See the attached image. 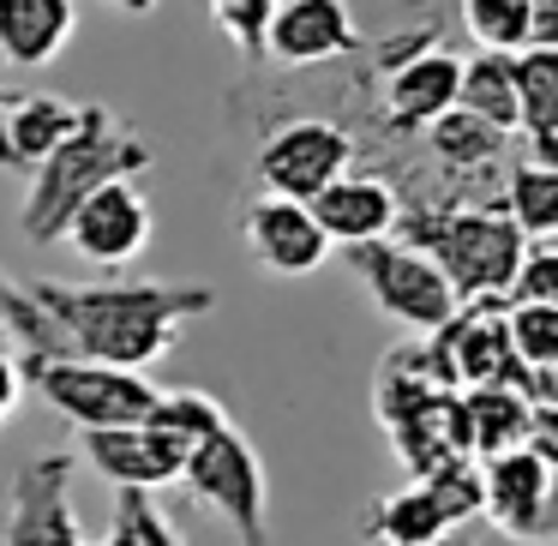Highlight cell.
Returning a JSON list of instances; mask_svg holds the SVG:
<instances>
[{
    "label": "cell",
    "mask_w": 558,
    "mask_h": 546,
    "mask_svg": "<svg viewBox=\"0 0 558 546\" xmlns=\"http://www.w3.org/2000/svg\"><path fill=\"white\" fill-rule=\"evenodd\" d=\"M25 294L43 306L54 330V354H78V361L126 366V373H150L162 354L181 342L193 318L217 313V289L210 282H54L31 277Z\"/></svg>",
    "instance_id": "cell-1"
},
{
    "label": "cell",
    "mask_w": 558,
    "mask_h": 546,
    "mask_svg": "<svg viewBox=\"0 0 558 546\" xmlns=\"http://www.w3.org/2000/svg\"><path fill=\"white\" fill-rule=\"evenodd\" d=\"M150 162H157V150H150V138L138 133V126H126L121 114L102 109V102H85L73 138L54 145V157L31 169L25 205H19L25 241H37V246L66 241V222H73V210L85 205L90 193H102L109 181H138Z\"/></svg>",
    "instance_id": "cell-2"
},
{
    "label": "cell",
    "mask_w": 558,
    "mask_h": 546,
    "mask_svg": "<svg viewBox=\"0 0 558 546\" xmlns=\"http://www.w3.org/2000/svg\"><path fill=\"white\" fill-rule=\"evenodd\" d=\"M397 234L445 270L457 301H510V282L529 253V234L510 222L505 205H414L402 210Z\"/></svg>",
    "instance_id": "cell-3"
},
{
    "label": "cell",
    "mask_w": 558,
    "mask_h": 546,
    "mask_svg": "<svg viewBox=\"0 0 558 546\" xmlns=\"http://www.w3.org/2000/svg\"><path fill=\"white\" fill-rule=\"evenodd\" d=\"M25 373H31V390L61 421H73L78 433H90V426H138L150 421V409L162 397V385H150V373L78 361V354H25Z\"/></svg>",
    "instance_id": "cell-4"
},
{
    "label": "cell",
    "mask_w": 558,
    "mask_h": 546,
    "mask_svg": "<svg viewBox=\"0 0 558 546\" xmlns=\"http://www.w3.org/2000/svg\"><path fill=\"white\" fill-rule=\"evenodd\" d=\"M181 486L193 505L217 510L241 546H270V481H265V457L253 450V438L241 426H217L210 438H198L186 450Z\"/></svg>",
    "instance_id": "cell-5"
},
{
    "label": "cell",
    "mask_w": 558,
    "mask_h": 546,
    "mask_svg": "<svg viewBox=\"0 0 558 546\" xmlns=\"http://www.w3.org/2000/svg\"><path fill=\"white\" fill-rule=\"evenodd\" d=\"M342 253H349V270L361 277L366 301H373L390 325L414 330V337H438V330L457 318L462 301H457V289H450V277L421 253V246L402 241V234L366 241V246H342Z\"/></svg>",
    "instance_id": "cell-6"
},
{
    "label": "cell",
    "mask_w": 558,
    "mask_h": 546,
    "mask_svg": "<svg viewBox=\"0 0 558 546\" xmlns=\"http://www.w3.org/2000/svg\"><path fill=\"white\" fill-rule=\"evenodd\" d=\"M469 522H481V462H450V469L378 498L366 534L385 546H457V529H469Z\"/></svg>",
    "instance_id": "cell-7"
},
{
    "label": "cell",
    "mask_w": 558,
    "mask_h": 546,
    "mask_svg": "<svg viewBox=\"0 0 558 546\" xmlns=\"http://www.w3.org/2000/svg\"><path fill=\"white\" fill-rule=\"evenodd\" d=\"M258 186L277 198H301L313 205L337 174L354 169V133L325 114H306V121H282L277 133L258 145Z\"/></svg>",
    "instance_id": "cell-8"
},
{
    "label": "cell",
    "mask_w": 558,
    "mask_h": 546,
    "mask_svg": "<svg viewBox=\"0 0 558 546\" xmlns=\"http://www.w3.org/2000/svg\"><path fill=\"white\" fill-rule=\"evenodd\" d=\"M481 517L522 546L558 541V469H546L534 450H505L481 462Z\"/></svg>",
    "instance_id": "cell-9"
},
{
    "label": "cell",
    "mask_w": 558,
    "mask_h": 546,
    "mask_svg": "<svg viewBox=\"0 0 558 546\" xmlns=\"http://www.w3.org/2000/svg\"><path fill=\"white\" fill-rule=\"evenodd\" d=\"M73 474H78L73 450L31 457L13 474V493H7V541L0 546H90L85 529H78Z\"/></svg>",
    "instance_id": "cell-10"
},
{
    "label": "cell",
    "mask_w": 558,
    "mask_h": 546,
    "mask_svg": "<svg viewBox=\"0 0 558 546\" xmlns=\"http://www.w3.org/2000/svg\"><path fill=\"white\" fill-rule=\"evenodd\" d=\"M157 234L150 198L138 193V181H109L102 193H90L66 222V246L97 270H126Z\"/></svg>",
    "instance_id": "cell-11"
},
{
    "label": "cell",
    "mask_w": 558,
    "mask_h": 546,
    "mask_svg": "<svg viewBox=\"0 0 558 546\" xmlns=\"http://www.w3.org/2000/svg\"><path fill=\"white\" fill-rule=\"evenodd\" d=\"M78 457L114 481L121 493H157V486H174L186 469V445L169 433H157L150 421L138 426H90L78 433Z\"/></svg>",
    "instance_id": "cell-12"
},
{
    "label": "cell",
    "mask_w": 558,
    "mask_h": 546,
    "mask_svg": "<svg viewBox=\"0 0 558 546\" xmlns=\"http://www.w3.org/2000/svg\"><path fill=\"white\" fill-rule=\"evenodd\" d=\"M241 241L270 277H313L330 258V234L318 229L313 205L277 198V193H258L253 205L241 210Z\"/></svg>",
    "instance_id": "cell-13"
},
{
    "label": "cell",
    "mask_w": 558,
    "mask_h": 546,
    "mask_svg": "<svg viewBox=\"0 0 558 546\" xmlns=\"http://www.w3.org/2000/svg\"><path fill=\"white\" fill-rule=\"evenodd\" d=\"M505 306L510 301H462L457 318L433 337V349H438V361H445V373L457 390L522 385V366H517L510 337H505Z\"/></svg>",
    "instance_id": "cell-14"
},
{
    "label": "cell",
    "mask_w": 558,
    "mask_h": 546,
    "mask_svg": "<svg viewBox=\"0 0 558 546\" xmlns=\"http://www.w3.org/2000/svg\"><path fill=\"white\" fill-rule=\"evenodd\" d=\"M361 54V31H354L349 0H282L265 37V61L306 73V66H330Z\"/></svg>",
    "instance_id": "cell-15"
},
{
    "label": "cell",
    "mask_w": 558,
    "mask_h": 546,
    "mask_svg": "<svg viewBox=\"0 0 558 546\" xmlns=\"http://www.w3.org/2000/svg\"><path fill=\"white\" fill-rule=\"evenodd\" d=\"M313 217H318V229L330 234V246H366V241H390V234H397L402 198L385 174L349 169L313 198Z\"/></svg>",
    "instance_id": "cell-16"
},
{
    "label": "cell",
    "mask_w": 558,
    "mask_h": 546,
    "mask_svg": "<svg viewBox=\"0 0 558 546\" xmlns=\"http://www.w3.org/2000/svg\"><path fill=\"white\" fill-rule=\"evenodd\" d=\"M85 102H66L54 90H7L0 102V169L31 174L37 162L54 157V145H66L78 126Z\"/></svg>",
    "instance_id": "cell-17"
},
{
    "label": "cell",
    "mask_w": 558,
    "mask_h": 546,
    "mask_svg": "<svg viewBox=\"0 0 558 546\" xmlns=\"http://www.w3.org/2000/svg\"><path fill=\"white\" fill-rule=\"evenodd\" d=\"M462 102V61L445 49L409 54V61L390 66L385 78V121L397 133H426L433 121H445Z\"/></svg>",
    "instance_id": "cell-18"
},
{
    "label": "cell",
    "mask_w": 558,
    "mask_h": 546,
    "mask_svg": "<svg viewBox=\"0 0 558 546\" xmlns=\"http://www.w3.org/2000/svg\"><path fill=\"white\" fill-rule=\"evenodd\" d=\"M78 0H0V61L37 73L73 43Z\"/></svg>",
    "instance_id": "cell-19"
},
{
    "label": "cell",
    "mask_w": 558,
    "mask_h": 546,
    "mask_svg": "<svg viewBox=\"0 0 558 546\" xmlns=\"http://www.w3.org/2000/svg\"><path fill=\"white\" fill-rule=\"evenodd\" d=\"M529 409L534 402L522 397V385H474L462 390V433H469V457H505V450L522 445L529 433Z\"/></svg>",
    "instance_id": "cell-20"
},
{
    "label": "cell",
    "mask_w": 558,
    "mask_h": 546,
    "mask_svg": "<svg viewBox=\"0 0 558 546\" xmlns=\"http://www.w3.org/2000/svg\"><path fill=\"white\" fill-rule=\"evenodd\" d=\"M457 109L481 114L498 133H522V97H517V54L481 49L474 61H462V102Z\"/></svg>",
    "instance_id": "cell-21"
},
{
    "label": "cell",
    "mask_w": 558,
    "mask_h": 546,
    "mask_svg": "<svg viewBox=\"0 0 558 546\" xmlns=\"http://www.w3.org/2000/svg\"><path fill=\"white\" fill-rule=\"evenodd\" d=\"M498 205L510 210L529 241H558V157H534V162H510L505 169V198Z\"/></svg>",
    "instance_id": "cell-22"
},
{
    "label": "cell",
    "mask_w": 558,
    "mask_h": 546,
    "mask_svg": "<svg viewBox=\"0 0 558 546\" xmlns=\"http://www.w3.org/2000/svg\"><path fill=\"white\" fill-rule=\"evenodd\" d=\"M517 97H522V133L541 145V157L558 150V49H529L517 54Z\"/></svg>",
    "instance_id": "cell-23"
},
{
    "label": "cell",
    "mask_w": 558,
    "mask_h": 546,
    "mask_svg": "<svg viewBox=\"0 0 558 546\" xmlns=\"http://www.w3.org/2000/svg\"><path fill=\"white\" fill-rule=\"evenodd\" d=\"M426 145H433V157L450 162V169H474V162H498V157H505L510 133L486 126L481 114H469V109H450L445 121L426 126Z\"/></svg>",
    "instance_id": "cell-24"
},
{
    "label": "cell",
    "mask_w": 558,
    "mask_h": 546,
    "mask_svg": "<svg viewBox=\"0 0 558 546\" xmlns=\"http://www.w3.org/2000/svg\"><path fill=\"white\" fill-rule=\"evenodd\" d=\"M462 25H469L474 49L522 54L529 49V0H462Z\"/></svg>",
    "instance_id": "cell-25"
},
{
    "label": "cell",
    "mask_w": 558,
    "mask_h": 546,
    "mask_svg": "<svg viewBox=\"0 0 558 546\" xmlns=\"http://www.w3.org/2000/svg\"><path fill=\"white\" fill-rule=\"evenodd\" d=\"M150 426L169 438H181L186 450L198 445V438H210L217 426H229V409H222L217 397H205V390H162L157 409H150Z\"/></svg>",
    "instance_id": "cell-26"
},
{
    "label": "cell",
    "mask_w": 558,
    "mask_h": 546,
    "mask_svg": "<svg viewBox=\"0 0 558 546\" xmlns=\"http://www.w3.org/2000/svg\"><path fill=\"white\" fill-rule=\"evenodd\" d=\"M505 337L522 373L558 361V306H534V301H510L505 306Z\"/></svg>",
    "instance_id": "cell-27"
},
{
    "label": "cell",
    "mask_w": 558,
    "mask_h": 546,
    "mask_svg": "<svg viewBox=\"0 0 558 546\" xmlns=\"http://www.w3.org/2000/svg\"><path fill=\"white\" fill-rule=\"evenodd\" d=\"M0 337L19 342V354H54V330L43 318V306L25 294V282H13L0 270Z\"/></svg>",
    "instance_id": "cell-28"
},
{
    "label": "cell",
    "mask_w": 558,
    "mask_h": 546,
    "mask_svg": "<svg viewBox=\"0 0 558 546\" xmlns=\"http://www.w3.org/2000/svg\"><path fill=\"white\" fill-rule=\"evenodd\" d=\"M109 546H181V534L150 505V493H121L109 517Z\"/></svg>",
    "instance_id": "cell-29"
},
{
    "label": "cell",
    "mask_w": 558,
    "mask_h": 546,
    "mask_svg": "<svg viewBox=\"0 0 558 546\" xmlns=\"http://www.w3.org/2000/svg\"><path fill=\"white\" fill-rule=\"evenodd\" d=\"M277 7L282 0H210V19H217V31L246 54V61H265V37H270Z\"/></svg>",
    "instance_id": "cell-30"
},
{
    "label": "cell",
    "mask_w": 558,
    "mask_h": 546,
    "mask_svg": "<svg viewBox=\"0 0 558 546\" xmlns=\"http://www.w3.org/2000/svg\"><path fill=\"white\" fill-rule=\"evenodd\" d=\"M510 301L558 306V241H529L522 270H517V282H510Z\"/></svg>",
    "instance_id": "cell-31"
},
{
    "label": "cell",
    "mask_w": 558,
    "mask_h": 546,
    "mask_svg": "<svg viewBox=\"0 0 558 546\" xmlns=\"http://www.w3.org/2000/svg\"><path fill=\"white\" fill-rule=\"evenodd\" d=\"M522 450H534L546 469H558V409H553V402H534V409H529V433H522Z\"/></svg>",
    "instance_id": "cell-32"
},
{
    "label": "cell",
    "mask_w": 558,
    "mask_h": 546,
    "mask_svg": "<svg viewBox=\"0 0 558 546\" xmlns=\"http://www.w3.org/2000/svg\"><path fill=\"white\" fill-rule=\"evenodd\" d=\"M25 390H31L25 354L0 349V421H13V414H19V402H25Z\"/></svg>",
    "instance_id": "cell-33"
},
{
    "label": "cell",
    "mask_w": 558,
    "mask_h": 546,
    "mask_svg": "<svg viewBox=\"0 0 558 546\" xmlns=\"http://www.w3.org/2000/svg\"><path fill=\"white\" fill-rule=\"evenodd\" d=\"M529 43L558 49V0H529Z\"/></svg>",
    "instance_id": "cell-34"
},
{
    "label": "cell",
    "mask_w": 558,
    "mask_h": 546,
    "mask_svg": "<svg viewBox=\"0 0 558 546\" xmlns=\"http://www.w3.org/2000/svg\"><path fill=\"white\" fill-rule=\"evenodd\" d=\"M522 397H529V402H553V409H558V361L522 373Z\"/></svg>",
    "instance_id": "cell-35"
},
{
    "label": "cell",
    "mask_w": 558,
    "mask_h": 546,
    "mask_svg": "<svg viewBox=\"0 0 558 546\" xmlns=\"http://www.w3.org/2000/svg\"><path fill=\"white\" fill-rule=\"evenodd\" d=\"M109 7H114V13H126V19H145L157 0H109Z\"/></svg>",
    "instance_id": "cell-36"
},
{
    "label": "cell",
    "mask_w": 558,
    "mask_h": 546,
    "mask_svg": "<svg viewBox=\"0 0 558 546\" xmlns=\"http://www.w3.org/2000/svg\"><path fill=\"white\" fill-rule=\"evenodd\" d=\"M0 349H7V337H0Z\"/></svg>",
    "instance_id": "cell-37"
},
{
    "label": "cell",
    "mask_w": 558,
    "mask_h": 546,
    "mask_svg": "<svg viewBox=\"0 0 558 546\" xmlns=\"http://www.w3.org/2000/svg\"><path fill=\"white\" fill-rule=\"evenodd\" d=\"M0 102H7V90H0Z\"/></svg>",
    "instance_id": "cell-38"
},
{
    "label": "cell",
    "mask_w": 558,
    "mask_h": 546,
    "mask_svg": "<svg viewBox=\"0 0 558 546\" xmlns=\"http://www.w3.org/2000/svg\"><path fill=\"white\" fill-rule=\"evenodd\" d=\"M102 546H109V541H102Z\"/></svg>",
    "instance_id": "cell-39"
}]
</instances>
